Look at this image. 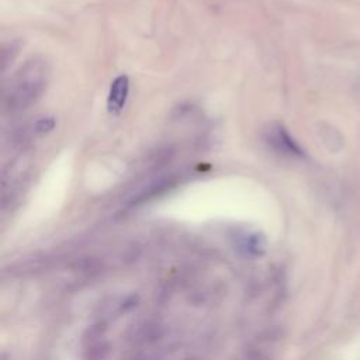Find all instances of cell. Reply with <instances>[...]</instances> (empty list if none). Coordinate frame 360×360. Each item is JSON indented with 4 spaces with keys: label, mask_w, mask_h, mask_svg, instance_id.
<instances>
[{
    "label": "cell",
    "mask_w": 360,
    "mask_h": 360,
    "mask_svg": "<svg viewBox=\"0 0 360 360\" xmlns=\"http://www.w3.org/2000/svg\"><path fill=\"white\" fill-rule=\"evenodd\" d=\"M48 83V65L39 59L28 60L10 82L4 96L6 108L14 111L27 108L45 90Z\"/></svg>",
    "instance_id": "cell-1"
},
{
    "label": "cell",
    "mask_w": 360,
    "mask_h": 360,
    "mask_svg": "<svg viewBox=\"0 0 360 360\" xmlns=\"http://www.w3.org/2000/svg\"><path fill=\"white\" fill-rule=\"evenodd\" d=\"M264 138H266V142L278 153L292 156V158H301L304 155L300 145L290 136L285 128L280 124H271L266 129Z\"/></svg>",
    "instance_id": "cell-2"
},
{
    "label": "cell",
    "mask_w": 360,
    "mask_h": 360,
    "mask_svg": "<svg viewBox=\"0 0 360 360\" xmlns=\"http://www.w3.org/2000/svg\"><path fill=\"white\" fill-rule=\"evenodd\" d=\"M53 125H55V121L51 118V117H44V118H41V120H38L37 121V124H35V129H37V132H41V134H44V132H48V131H51L52 128H53Z\"/></svg>",
    "instance_id": "cell-4"
},
{
    "label": "cell",
    "mask_w": 360,
    "mask_h": 360,
    "mask_svg": "<svg viewBox=\"0 0 360 360\" xmlns=\"http://www.w3.org/2000/svg\"><path fill=\"white\" fill-rule=\"evenodd\" d=\"M128 90H129V80L127 76L121 75L118 76L110 87V94H108V111L111 114H118L127 101L128 97Z\"/></svg>",
    "instance_id": "cell-3"
}]
</instances>
